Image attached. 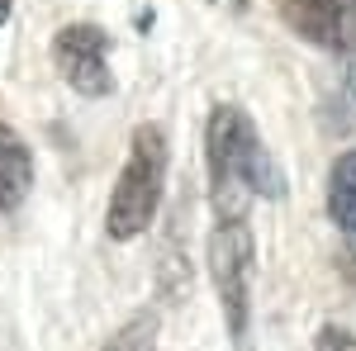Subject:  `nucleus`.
Listing matches in <instances>:
<instances>
[{
	"label": "nucleus",
	"mask_w": 356,
	"mask_h": 351,
	"mask_svg": "<svg viewBox=\"0 0 356 351\" xmlns=\"http://www.w3.org/2000/svg\"><path fill=\"white\" fill-rule=\"evenodd\" d=\"M204 157H209V190H214L219 218H243V209H247L243 195H261V199H280L285 195V176L271 162L261 133L252 129V119L243 109L219 105L209 114Z\"/></svg>",
	"instance_id": "f257e3e1"
},
{
	"label": "nucleus",
	"mask_w": 356,
	"mask_h": 351,
	"mask_svg": "<svg viewBox=\"0 0 356 351\" xmlns=\"http://www.w3.org/2000/svg\"><path fill=\"white\" fill-rule=\"evenodd\" d=\"M162 186H166V133L157 124H138L129 162L114 181L110 214H105V233L114 243L143 238L152 228V218L162 209Z\"/></svg>",
	"instance_id": "f03ea898"
},
{
	"label": "nucleus",
	"mask_w": 356,
	"mask_h": 351,
	"mask_svg": "<svg viewBox=\"0 0 356 351\" xmlns=\"http://www.w3.org/2000/svg\"><path fill=\"white\" fill-rule=\"evenodd\" d=\"M209 275L223 304V323L233 347L247 351V323H252V233L243 218H219L209 238Z\"/></svg>",
	"instance_id": "7ed1b4c3"
},
{
	"label": "nucleus",
	"mask_w": 356,
	"mask_h": 351,
	"mask_svg": "<svg viewBox=\"0 0 356 351\" xmlns=\"http://www.w3.org/2000/svg\"><path fill=\"white\" fill-rule=\"evenodd\" d=\"M53 62H57V72H62V81L72 85L76 95L100 100V95H110V90H114L110 38H105V28H95V24H67V28H57Z\"/></svg>",
	"instance_id": "20e7f679"
},
{
	"label": "nucleus",
	"mask_w": 356,
	"mask_h": 351,
	"mask_svg": "<svg viewBox=\"0 0 356 351\" xmlns=\"http://www.w3.org/2000/svg\"><path fill=\"white\" fill-rule=\"evenodd\" d=\"M280 15L314 48L337 57L356 53V0H280Z\"/></svg>",
	"instance_id": "39448f33"
},
{
	"label": "nucleus",
	"mask_w": 356,
	"mask_h": 351,
	"mask_svg": "<svg viewBox=\"0 0 356 351\" xmlns=\"http://www.w3.org/2000/svg\"><path fill=\"white\" fill-rule=\"evenodd\" d=\"M33 186V152L15 129L0 124V214H10Z\"/></svg>",
	"instance_id": "423d86ee"
},
{
	"label": "nucleus",
	"mask_w": 356,
	"mask_h": 351,
	"mask_svg": "<svg viewBox=\"0 0 356 351\" xmlns=\"http://www.w3.org/2000/svg\"><path fill=\"white\" fill-rule=\"evenodd\" d=\"M328 214L356 247V152H342L328 176Z\"/></svg>",
	"instance_id": "0eeeda50"
},
{
	"label": "nucleus",
	"mask_w": 356,
	"mask_h": 351,
	"mask_svg": "<svg viewBox=\"0 0 356 351\" xmlns=\"http://www.w3.org/2000/svg\"><path fill=\"white\" fill-rule=\"evenodd\" d=\"M157 332H162V318H157L152 309H143V313L129 318L100 351H157Z\"/></svg>",
	"instance_id": "6e6552de"
},
{
	"label": "nucleus",
	"mask_w": 356,
	"mask_h": 351,
	"mask_svg": "<svg viewBox=\"0 0 356 351\" xmlns=\"http://www.w3.org/2000/svg\"><path fill=\"white\" fill-rule=\"evenodd\" d=\"M328 109L342 119L337 129H347L356 119V53L342 62V76H337V85H332V100H328Z\"/></svg>",
	"instance_id": "1a4fd4ad"
},
{
	"label": "nucleus",
	"mask_w": 356,
	"mask_h": 351,
	"mask_svg": "<svg viewBox=\"0 0 356 351\" xmlns=\"http://www.w3.org/2000/svg\"><path fill=\"white\" fill-rule=\"evenodd\" d=\"M318 351H356V337L347 327H323L318 332Z\"/></svg>",
	"instance_id": "9d476101"
},
{
	"label": "nucleus",
	"mask_w": 356,
	"mask_h": 351,
	"mask_svg": "<svg viewBox=\"0 0 356 351\" xmlns=\"http://www.w3.org/2000/svg\"><path fill=\"white\" fill-rule=\"evenodd\" d=\"M10 5H15V0H0V24L10 19Z\"/></svg>",
	"instance_id": "9b49d317"
}]
</instances>
